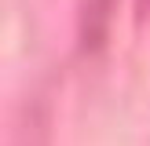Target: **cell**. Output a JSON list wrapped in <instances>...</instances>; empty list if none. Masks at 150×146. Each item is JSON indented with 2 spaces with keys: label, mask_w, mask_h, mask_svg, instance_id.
I'll return each mask as SVG.
<instances>
[{
  "label": "cell",
  "mask_w": 150,
  "mask_h": 146,
  "mask_svg": "<svg viewBox=\"0 0 150 146\" xmlns=\"http://www.w3.org/2000/svg\"><path fill=\"white\" fill-rule=\"evenodd\" d=\"M110 15H114V0H88L84 4V11H81V44L88 51L106 40Z\"/></svg>",
  "instance_id": "cell-1"
},
{
  "label": "cell",
  "mask_w": 150,
  "mask_h": 146,
  "mask_svg": "<svg viewBox=\"0 0 150 146\" xmlns=\"http://www.w3.org/2000/svg\"><path fill=\"white\" fill-rule=\"evenodd\" d=\"M136 4H139L136 15H139V18H146V15H150V0H136Z\"/></svg>",
  "instance_id": "cell-2"
}]
</instances>
